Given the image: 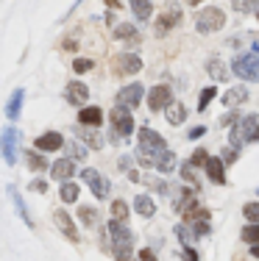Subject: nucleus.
Returning a JSON list of instances; mask_svg holds the SVG:
<instances>
[{"label": "nucleus", "mask_w": 259, "mask_h": 261, "mask_svg": "<svg viewBox=\"0 0 259 261\" xmlns=\"http://www.w3.org/2000/svg\"><path fill=\"white\" fill-rule=\"evenodd\" d=\"M168 150V142L156 134L153 128H139V150H137V159L139 164L145 167H156V159Z\"/></svg>", "instance_id": "obj_1"}, {"label": "nucleus", "mask_w": 259, "mask_h": 261, "mask_svg": "<svg viewBox=\"0 0 259 261\" xmlns=\"http://www.w3.org/2000/svg\"><path fill=\"white\" fill-rule=\"evenodd\" d=\"M109 236H112V247H114L117 261H134V253H131V247H134V233L128 231L126 222L112 220V222H109Z\"/></svg>", "instance_id": "obj_2"}, {"label": "nucleus", "mask_w": 259, "mask_h": 261, "mask_svg": "<svg viewBox=\"0 0 259 261\" xmlns=\"http://www.w3.org/2000/svg\"><path fill=\"white\" fill-rule=\"evenodd\" d=\"M231 72L245 81H259V45L251 47V53H243L231 61Z\"/></svg>", "instance_id": "obj_3"}, {"label": "nucleus", "mask_w": 259, "mask_h": 261, "mask_svg": "<svg viewBox=\"0 0 259 261\" xmlns=\"http://www.w3.org/2000/svg\"><path fill=\"white\" fill-rule=\"evenodd\" d=\"M226 25V14L220 9H215V6H209V9H203L198 17H195V28H198V34H215V31H220Z\"/></svg>", "instance_id": "obj_4"}, {"label": "nucleus", "mask_w": 259, "mask_h": 261, "mask_svg": "<svg viewBox=\"0 0 259 261\" xmlns=\"http://www.w3.org/2000/svg\"><path fill=\"white\" fill-rule=\"evenodd\" d=\"M254 130H256V114H248V117H243L240 122H234V128H231V134H229V139H231V147H243V142H251V136H254Z\"/></svg>", "instance_id": "obj_5"}, {"label": "nucleus", "mask_w": 259, "mask_h": 261, "mask_svg": "<svg viewBox=\"0 0 259 261\" xmlns=\"http://www.w3.org/2000/svg\"><path fill=\"white\" fill-rule=\"evenodd\" d=\"M17 142H20V130L17 128H3V134H0V153H3L6 164L14 167L17 164Z\"/></svg>", "instance_id": "obj_6"}, {"label": "nucleus", "mask_w": 259, "mask_h": 261, "mask_svg": "<svg viewBox=\"0 0 259 261\" xmlns=\"http://www.w3.org/2000/svg\"><path fill=\"white\" fill-rule=\"evenodd\" d=\"M81 178H84L86 184H89L92 195H95L98 200H106V197H109V189H112V184H109V181H106V178H103L98 170L86 167V170H81Z\"/></svg>", "instance_id": "obj_7"}, {"label": "nucleus", "mask_w": 259, "mask_h": 261, "mask_svg": "<svg viewBox=\"0 0 259 261\" xmlns=\"http://www.w3.org/2000/svg\"><path fill=\"white\" fill-rule=\"evenodd\" d=\"M109 120H112V128L117 130V136H131L134 134V117L128 109H123V106H114L112 114H109Z\"/></svg>", "instance_id": "obj_8"}, {"label": "nucleus", "mask_w": 259, "mask_h": 261, "mask_svg": "<svg viewBox=\"0 0 259 261\" xmlns=\"http://www.w3.org/2000/svg\"><path fill=\"white\" fill-rule=\"evenodd\" d=\"M143 95H145L143 84H128V86H123V89L117 92V106H123V109H128V111H131L134 106H139V100H143Z\"/></svg>", "instance_id": "obj_9"}, {"label": "nucleus", "mask_w": 259, "mask_h": 261, "mask_svg": "<svg viewBox=\"0 0 259 261\" xmlns=\"http://www.w3.org/2000/svg\"><path fill=\"white\" fill-rule=\"evenodd\" d=\"M173 103V92L168 84H156L151 92H148V106H151V111H159V109H168Z\"/></svg>", "instance_id": "obj_10"}, {"label": "nucleus", "mask_w": 259, "mask_h": 261, "mask_svg": "<svg viewBox=\"0 0 259 261\" xmlns=\"http://www.w3.org/2000/svg\"><path fill=\"white\" fill-rule=\"evenodd\" d=\"M114 70L120 72V75H134V72L143 70V59H139L137 53H123L114 59Z\"/></svg>", "instance_id": "obj_11"}, {"label": "nucleus", "mask_w": 259, "mask_h": 261, "mask_svg": "<svg viewBox=\"0 0 259 261\" xmlns=\"http://www.w3.org/2000/svg\"><path fill=\"white\" fill-rule=\"evenodd\" d=\"M64 147V136L56 134V130H48V134L36 136V150L39 153H53V150H61Z\"/></svg>", "instance_id": "obj_12"}, {"label": "nucleus", "mask_w": 259, "mask_h": 261, "mask_svg": "<svg viewBox=\"0 0 259 261\" xmlns=\"http://www.w3.org/2000/svg\"><path fill=\"white\" fill-rule=\"evenodd\" d=\"M64 97H67V103H73V106H84L89 100V89H86V84H81V81H73V84H67Z\"/></svg>", "instance_id": "obj_13"}, {"label": "nucleus", "mask_w": 259, "mask_h": 261, "mask_svg": "<svg viewBox=\"0 0 259 261\" xmlns=\"http://www.w3.org/2000/svg\"><path fill=\"white\" fill-rule=\"evenodd\" d=\"M53 220H56V225H59V231L67 236L70 242H78V231H76V222H73V217L67 214L64 208H59L56 214H53Z\"/></svg>", "instance_id": "obj_14"}, {"label": "nucleus", "mask_w": 259, "mask_h": 261, "mask_svg": "<svg viewBox=\"0 0 259 261\" xmlns=\"http://www.w3.org/2000/svg\"><path fill=\"white\" fill-rule=\"evenodd\" d=\"M51 175L56 178V181H70L73 175H76V167H73V159H59V161H53V167H51Z\"/></svg>", "instance_id": "obj_15"}, {"label": "nucleus", "mask_w": 259, "mask_h": 261, "mask_svg": "<svg viewBox=\"0 0 259 261\" xmlns=\"http://www.w3.org/2000/svg\"><path fill=\"white\" fill-rule=\"evenodd\" d=\"M76 136H78L81 142H86V145H89L92 150H101V147H103V136L98 134L95 128H89V125H81V128H76Z\"/></svg>", "instance_id": "obj_16"}, {"label": "nucleus", "mask_w": 259, "mask_h": 261, "mask_svg": "<svg viewBox=\"0 0 259 261\" xmlns=\"http://www.w3.org/2000/svg\"><path fill=\"white\" fill-rule=\"evenodd\" d=\"M114 39H120V42H128V45H139V31L131 25V22H123V25H117L114 28Z\"/></svg>", "instance_id": "obj_17"}, {"label": "nucleus", "mask_w": 259, "mask_h": 261, "mask_svg": "<svg viewBox=\"0 0 259 261\" xmlns=\"http://www.w3.org/2000/svg\"><path fill=\"white\" fill-rule=\"evenodd\" d=\"M223 161H220V159H209V164H206V175H209V181H212L215 186H223L226 184V172H223Z\"/></svg>", "instance_id": "obj_18"}, {"label": "nucleus", "mask_w": 259, "mask_h": 261, "mask_svg": "<svg viewBox=\"0 0 259 261\" xmlns=\"http://www.w3.org/2000/svg\"><path fill=\"white\" fill-rule=\"evenodd\" d=\"M22 100H26V89H14V92H11L9 103H6V117H9V120H17V117H20Z\"/></svg>", "instance_id": "obj_19"}, {"label": "nucleus", "mask_w": 259, "mask_h": 261, "mask_svg": "<svg viewBox=\"0 0 259 261\" xmlns=\"http://www.w3.org/2000/svg\"><path fill=\"white\" fill-rule=\"evenodd\" d=\"M245 100H248V89H245V86H234V89H229L223 95V106H229V109H237V106H243Z\"/></svg>", "instance_id": "obj_20"}, {"label": "nucleus", "mask_w": 259, "mask_h": 261, "mask_svg": "<svg viewBox=\"0 0 259 261\" xmlns=\"http://www.w3.org/2000/svg\"><path fill=\"white\" fill-rule=\"evenodd\" d=\"M206 72L212 75L215 84H226V81H229V70L223 67V61H220V59H209L206 61Z\"/></svg>", "instance_id": "obj_21"}, {"label": "nucleus", "mask_w": 259, "mask_h": 261, "mask_svg": "<svg viewBox=\"0 0 259 261\" xmlns=\"http://www.w3.org/2000/svg\"><path fill=\"white\" fill-rule=\"evenodd\" d=\"M78 122H81V125H89V128H98V125L103 122L101 109H95V106H89V109H81V111H78Z\"/></svg>", "instance_id": "obj_22"}, {"label": "nucleus", "mask_w": 259, "mask_h": 261, "mask_svg": "<svg viewBox=\"0 0 259 261\" xmlns=\"http://www.w3.org/2000/svg\"><path fill=\"white\" fill-rule=\"evenodd\" d=\"M178 20H181V9H170V11H164V14H162V20L156 22V34L162 36L164 31H170V28L176 25Z\"/></svg>", "instance_id": "obj_23"}, {"label": "nucleus", "mask_w": 259, "mask_h": 261, "mask_svg": "<svg viewBox=\"0 0 259 261\" xmlns=\"http://www.w3.org/2000/svg\"><path fill=\"white\" fill-rule=\"evenodd\" d=\"M128 3H131V11H134V17H137L139 22L151 20V14H153V3H151V0H128Z\"/></svg>", "instance_id": "obj_24"}, {"label": "nucleus", "mask_w": 259, "mask_h": 261, "mask_svg": "<svg viewBox=\"0 0 259 261\" xmlns=\"http://www.w3.org/2000/svg\"><path fill=\"white\" fill-rule=\"evenodd\" d=\"M22 156H26L31 172H45V167H48L45 153H39V150H22Z\"/></svg>", "instance_id": "obj_25"}, {"label": "nucleus", "mask_w": 259, "mask_h": 261, "mask_svg": "<svg viewBox=\"0 0 259 261\" xmlns=\"http://www.w3.org/2000/svg\"><path fill=\"white\" fill-rule=\"evenodd\" d=\"M193 206H198V195L190 189H181L178 192V200H176V211L178 214H184V211H190Z\"/></svg>", "instance_id": "obj_26"}, {"label": "nucleus", "mask_w": 259, "mask_h": 261, "mask_svg": "<svg viewBox=\"0 0 259 261\" xmlns=\"http://www.w3.org/2000/svg\"><path fill=\"white\" fill-rule=\"evenodd\" d=\"M134 208H137V214L145 217V220L156 214V203L151 200V195H137V200H134Z\"/></svg>", "instance_id": "obj_27"}, {"label": "nucleus", "mask_w": 259, "mask_h": 261, "mask_svg": "<svg viewBox=\"0 0 259 261\" xmlns=\"http://www.w3.org/2000/svg\"><path fill=\"white\" fill-rule=\"evenodd\" d=\"M187 120V106L184 103H170L168 106V122L170 125H181Z\"/></svg>", "instance_id": "obj_28"}, {"label": "nucleus", "mask_w": 259, "mask_h": 261, "mask_svg": "<svg viewBox=\"0 0 259 261\" xmlns=\"http://www.w3.org/2000/svg\"><path fill=\"white\" fill-rule=\"evenodd\" d=\"M9 195H11V200H14V206H17V214L26 220V225H34V220L28 217V208H26V203H22V197H20V192H17V186H9Z\"/></svg>", "instance_id": "obj_29"}, {"label": "nucleus", "mask_w": 259, "mask_h": 261, "mask_svg": "<svg viewBox=\"0 0 259 261\" xmlns=\"http://www.w3.org/2000/svg\"><path fill=\"white\" fill-rule=\"evenodd\" d=\"M156 170H159V172H164V175L176 170V153H173V150H164L162 156L156 159Z\"/></svg>", "instance_id": "obj_30"}, {"label": "nucleus", "mask_w": 259, "mask_h": 261, "mask_svg": "<svg viewBox=\"0 0 259 261\" xmlns=\"http://www.w3.org/2000/svg\"><path fill=\"white\" fill-rule=\"evenodd\" d=\"M78 195H81V192H78V184H73V181H64V184H61L59 197H61L64 203H76V200H78Z\"/></svg>", "instance_id": "obj_31"}, {"label": "nucleus", "mask_w": 259, "mask_h": 261, "mask_svg": "<svg viewBox=\"0 0 259 261\" xmlns=\"http://www.w3.org/2000/svg\"><path fill=\"white\" fill-rule=\"evenodd\" d=\"M234 11L240 14H251V11H259V0H231Z\"/></svg>", "instance_id": "obj_32"}, {"label": "nucleus", "mask_w": 259, "mask_h": 261, "mask_svg": "<svg viewBox=\"0 0 259 261\" xmlns=\"http://www.w3.org/2000/svg\"><path fill=\"white\" fill-rule=\"evenodd\" d=\"M218 97V89H215V84L212 86H206V89L201 92V97H198V111H206L209 109V103Z\"/></svg>", "instance_id": "obj_33"}, {"label": "nucleus", "mask_w": 259, "mask_h": 261, "mask_svg": "<svg viewBox=\"0 0 259 261\" xmlns=\"http://www.w3.org/2000/svg\"><path fill=\"white\" fill-rule=\"evenodd\" d=\"M240 239L248 242V245H259V225H254V222H251V225H245L243 231H240Z\"/></svg>", "instance_id": "obj_34"}, {"label": "nucleus", "mask_w": 259, "mask_h": 261, "mask_svg": "<svg viewBox=\"0 0 259 261\" xmlns=\"http://www.w3.org/2000/svg\"><path fill=\"white\" fill-rule=\"evenodd\" d=\"M209 208H203V206H193L190 211H184V220L187 222H195V220H209Z\"/></svg>", "instance_id": "obj_35"}, {"label": "nucleus", "mask_w": 259, "mask_h": 261, "mask_svg": "<svg viewBox=\"0 0 259 261\" xmlns=\"http://www.w3.org/2000/svg\"><path fill=\"white\" fill-rule=\"evenodd\" d=\"M67 159H86V147L81 142H67Z\"/></svg>", "instance_id": "obj_36"}, {"label": "nucleus", "mask_w": 259, "mask_h": 261, "mask_svg": "<svg viewBox=\"0 0 259 261\" xmlns=\"http://www.w3.org/2000/svg\"><path fill=\"white\" fill-rule=\"evenodd\" d=\"M209 159H212V156H209L206 147H198V150L193 153V159H190V164H193V167H206Z\"/></svg>", "instance_id": "obj_37"}, {"label": "nucleus", "mask_w": 259, "mask_h": 261, "mask_svg": "<svg viewBox=\"0 0 259 261\" xmlns=\"http://www.w3.org/2000/svg\"><path fill=\"white\" fill-rule=\"evenodd\" d=\"M112 217H114L117 222H126L128 220V206L123 200H114L112 203Z\"/></svg>", "instance_id": "obj_38"}, {"label": "nucleus", "mask_w": 259, "mask_h": 261, "mask_svg": "<svg viewBox=\"0 0 259 261\" xmlns=\"http://www.w3.org/2000/svg\"><path fill=\"white\" fill-rule=\"evenodd\" d=\"M243 217L248 222H254V225H259V203H245V206H243Z\"/></svg>", "instance_id": "obj_39"}, {"label": "nucleus", "mask_w": 259, "mask_h": 261, "mask_svg": "<svg viewBox=\"0 0 259 261\" xmlns=\"http://www.w3.org/2000/svg\"><path fill=\"white\" fill-rule=\"evenodd\" d=\"M78 217H81L84 225H95V222H98V211L89 208V206H81V208H78Z\"/></svg>", "instance_id": "obj_40"}, {"label": "nucleus", "mask_w": 259, "mask_h": 261, "mask_svg": "<svg viewBox=\"0 0 259 261\" xmlns=\"http://www.w3.org/2000/svg\"><path fill=\"white\" fill-rule=\"evenodd\" d=\"M190 228H193L195 236H206L209 231H212V225H209V220H195V222H187Z\"/></svg>", "instance_id": "obj_41"}, {"label": "nucleus", "mask_w": 259, "mask_h": 261, "mask_svg": "<svg viewBox=\"0 0 259 261\" xmlns=\"http://www.w3.org/2000/svg\"><path fill=\"white\" fill-rule=\"evenodd\" d=\"M195 167L193 164H190V161H184V164H181V178H184V181H187L190 186H198V181H195Z\"/></svg>", "instance_id": "obj_42"}, {"label": "nucleus", "mask_w": 259, "mask_h": 261, "mask_svg": "<svg viewBox=\"0 0 259 261\" xmlns=\"http://www.w3.org/2000/svg\"><path fill=\"white\" fill-rule=\"evenodd\" d=\"M176 236L181 242H190V239H195V233H193V228L190 225H176Z\"/></svg>", "instance_id": "obj_43"}, {"label": "nucleus", "mask_w": 259, "mask_h": 261, "mask_svg": "<svg viewBox=\"0 0 259 261\" xmlns=\"http://www.w3.org/2000/svg\"><path fill=\"white\" fill-rule=\"evenodd\" d=\"M237 159H240V150H237V147H226V153H223V159H220V161H223V164H234Z\"/></svg>", "instance_id": "obj_44"}, {"label": "nucleus", "mask_w": 259, "mask_h": 261, "mask_svg": "<svg viewBox=\"0 0 259 261\" xmlns=\"http://www.w3.org/2000/svg\"><path fill=\"white\" fill-rule=\"evenodd\" d=\"M73 70H76V72H86V70H92V61L89 59H76V61H73Z\"/></svg>", "instance_id": "obj_45"}, {"label": "nucleus", "mask_w": 259, "mask_h": 261, "mask_svg": "<svg viewBox=\"0 0 259 261\" xmlns=\"http://www.w3.org/2000/svg\"><path fill=\"white\" fill-rule=\"evenodd\" d=\"M31 189H34V192H45V195H48V181L36 178V181H31Z\"/></svg>", "instance_id": "obj_46"}, {"label": "nucleus", "mask_w": 259, "mask_h": 261, "mask_svg": "<svg viewBox=\"0 0 259 261\" xmlns=\"http://www.w3.org/2000/svg\"><path fill=\"white\" fill-rule=\"evenodd\" d=\"M148 184H151V186H153V189H156V192H162V195H168V192H170V186L164 184V181H153V178H151V181H148Z\"/></svg>", "instance_id": "obj_47"}, {"label": "nucleus", "mask_w": 259, "mask_h": 261, "mask_svg": "<svg viewBox=\"0 0 259 261\" xmlns=\"http://www.w3.org/2000/svg\"><path fill=\"white\" fill-rule=\"evenodd\" d=\"M181 256H184V261H198V253H195L193 247H184V253H181Z\"/></svg>", "instance_id": "obj_48"}, {"label": "nucleus", "mask_w": 259, "mask_h": 261, "mask_svg": "<svg viewBox=\"0 0 259 261\" xmlns=\"http://www.w3.org/2000/svg\"><path fill=\"white\" fill-rule=\"evenodd\" d=\"M203 134H206V125H198V128H193V130H190V139H201Z\"/></svg>", "instance_id": "obj_49"}, {"label": "nucleus", "mask_w": 259, "mask_h": 261, "mask_svg": "<svg viewBox=\"0 0 259 261\" xmlns=\"http://www.w3.org/2000/svg\"><path fill=\"white\" fill-rule=\"evenodd\" d=\"M234 120H237V109H231L229 114H226L223 120H220V125H229V122H234Z\"/></svg>", "instance_id": "obj_50"}, {"label": "nucleus", "mask_w": 259, "mask_h": 261, "mask_svg": "<svg viewBox=\"0 0 259 261\" xmlns=\"http://www.w3.org/2000/svg\"><path fill=\"white\" fill-rule=\"evenodd\" d=\"M139 261H156V256L151 250H139Z\"/></svg>", "instance_id": "obj_51"}, {"label": "nucleus", "mask_w": 259, "mask_h": 261, "mask_svg": "<svg viewBox=\"0 0 259 261\" xmlns=\"http://www.w3.org/2000/svg\"><path fill=\"white\" fill-rule=\"evenodd\" d=\"M128 167H131V159L123 156V159H120V170H128Z\"/></svg>", "instance_id": "obj_52"}, {"label": "nucleus", "mask_w": 259, "mask_h": 261, "mask_svg": "<svg viewBox=\"0 0 259 261\" xmlns=\"http://www.w3.org/2000/svg\"><path fill=\"white\" fill-rule=\"evenodd\" d=\"M251 256L259 258V245H251Z\"/></svg>", "instance_id": "obj_53"}, {"label": "nucleus", "mask_w": 259, "mask_h": 261, "mask_svg": "<svg viewBox=\"0 0 259 261\" xmlns=\"http://www.w3.org/2000/svg\"><path fill=\"white\" fill-rule=\"evenodd\" d=\"M251 142H259V125H256V130H254V136H251Z\"/></svg>", "instance_id": "obj_54"}, {"label": "nucleus", "mask_w": 259, "mask_h": 261, "mask_svg": "<svg viewBox=\"0 0 259 261\" xmlns=\"http://www.w3.org/2000/svg\"><path fill=\"white\" fill-rule=\"evenodd\" d=\"M106 3L112 6V9H117V6H120V3H117V0H106Z\"/></svg>", "instance_id": "obj_55"}, {"label": "nucleus", "mask_w": 259, "mask_h": 261, "mask_svg": "<svg viewBox=\"0 0 259 261\" xmlns=\"http://www.w3.org/2000/svg\"><path fill=\"white\" fill-rule=\"evenodd\" d=\"M187 3H190V6H198V3H201V0H187Z\"/></svg>", "instance_id": "obj_56"}, {"label": "nucleus", "mask_w": 259, "mask_h": 261, "mask_svg": "<svg viewBox=\"0 0 259 261\" xmlns=\"http://www.w3.org/2000/svg\"><path fill=\"white\" fill-rule=\"evenodd\" d=\"M256 17H259V11H256Z\"/></svg>", "instance_id": "obj_57"}]
</instances>
